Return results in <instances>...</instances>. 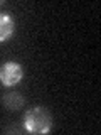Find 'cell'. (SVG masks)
<instances>
[{"instance_id": "cell-1", "label": "cell", "mask_w": 101, "mask_h": 135, "mask_svg": "<svg viewBox=\"0 0 101 135\" xmlns=\"http://www.w3.org/2000/svg\"><path fill=\"white\" fill-rule=\"evenodd\" d=\"M24 128L29 133H47L52 128V115L46 107H32L24 115Z\"/></svg>"}, {"instance_id": "cell-2", "label": "cell", "mask_w": 101, "mask_h": 135, "mask_svg": "<svg viewBox=\"0 0 101 135\" xmlns=\"http://www.w3.org/2000/svg\"><path fill=\"white\" fill-rule=\"evenodd\" d=\"M24 78V69L19 62L15 61H7L0 66V81L3 86H15L20 83V79Z\"/></svg>"}, {"instance_id": "cell-5", "label": "cell", "mask_w": 101, "mask_h": 135, "mask_svg": "<svg viewBox=\"0 0 101 135\" xmlns=\"http://www.w3.org/2000/svg\"><path fill=\"white\" fill-rule=\"evenodd\" d=\"M3 133H5V135H12V133L20 135V133H22V128L17 127V125H7L5 128H3Z\"/></svg>"}, {"instance_id": "cell-6", "label": "cell", "mask_w": 101, "mask_h": 135, "mask_svg": "<svg viewBox=\"0 0 101 135\" xmlns=\"http://www.w3.org/2000/svg\"><path fill=\"white\" fill-rule=\"evenodd\" d=\"M3 3H5V0H0V7H2V5H3Z\"/></svg>"}, {"instance_id": "cell-3", "label": "cell", "mask_w": 101, "mask_h": 135, "mask_svg": "<svg viewBox=\"0 0 101 135\" xmlns=\"http://www.w3.org/2000/svg\"><path fill=\"white\" fill-rule=\"evenodd\" d=\"M2 105L8 112H19L20 108H24L25 98H24L22 93H19V91H8L2 96Z\"/></svg>"}, {"instance_id": "cell-4", "label": "cell", "mask_w": 101, "mask_h": 135, "mask_svg": "<svg viewBox=\"0 0 101 135\" xmlns=\"http://www.w3.org/2000/svg\"><path fill=\"white\" fill-rule=\"evenodd\" d=\"M15 32V22L8 12H0V42L10 39Z\"/></svg>"}]
</instances>
